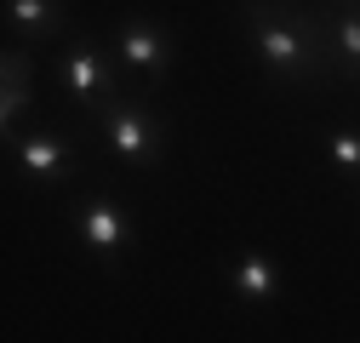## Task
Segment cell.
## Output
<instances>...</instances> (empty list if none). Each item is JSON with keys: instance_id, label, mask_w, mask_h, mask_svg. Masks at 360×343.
Returning <instances> with one entry per match:
<instances>
[{"instance_id": "obj_1", "label": "cell", "mask_w": 360, "mask_h": 343, "mask_svg": "<svg viewBox=\"0 0 360 343\" xmlns=\"http://www.w3.org/2000/svg\"><path fill=\"white\" fill-rule=\"evenodd\" d=\"M240 29L252 40V52L275 75H286V80H321L326 75L321 23L303 18L297 6H281V0H246V6H240Z\"/></svg>"}, {"instance_id": "obj_2", "label": "cell", "mask_w": 360, "mask_h": 343, "mask_svg": "<svg viewBox=\"0 0 360 343\" xmlns=\"http://www.w3.org/2000/svg\"><path fill=\"white\" fill-rule=\"evenodd\" d=\"M103 132H109V149L131 166H149L160 155V132H155V120L138 109V103H109L103 109Z\"/></svg>"}, {"instance_id": "obj_3", "label": "cell", "mask_w": 360, "mask_h": 343, "mask_svg": "<svg viewBox=\"0 0 360 343\" xmlns=\"http://www.w3.org/2000/svg\"><path fill=\"white\" fill-rule=\"evenodd\" d=\"M75 229H80V240L92 246V252H120V246H131L126 212H120L115 200H103V195H92V200L75 206Z\"/></svg>"}, {"instance_id": "obj_4", "label": "cell", "mask_w": 360, "mask_h": 343, "mask_svg": "<svg viewBox=\"0 0 360 343\" xmlns=\"http://www.w3.org/2000/svg\"><path fill=\"white\" fill-rule=\"evenodd\" d=\"M115 52H120L131 69H143L149 80H160V75L172 69V40H166L155 23H120V34H115Z\"/></svg>"}, {"instance_id": "obj_5", "label": "cell", "mask_w": 360, "mask_h": 343, "mask_svg": "<svg viewBox=\"0 0 360 343\" xmlns=\"http://www.w3.org/2000/svg\"><path fill=\"white\" fill-rule=\"evenodd\" d=\"M63 86H69V98H80L86 109H98V103L109 98V69H103V58H98L92 40L69 46V58H63Z\"/></svg>"}, {"instance_id": "obj_6", "label": "cell", "mask_w": 360, "mask_h": 343, "mask_svg": "<svg viewBox=\"0 0 360 343\" xmlns=\"http://www.w3.org/2000/svg\"><path fill=\"white\" fill-rule=\"evenodd\" d=\"M321 46L326 58H338L343 75H360V6L354 0H338V12L321 23Z\"/></svg>"}, {"instance_id": "obj_7", "label": "cell", "mask_w": 360, "mask_h": 343, "mask_svg": "<svg viewBox=\"0 0 360 343\" xmlns=\"http://www.w3.org/2000/svg\"><path fill=\"white\" fill-rule=\"evenodd\" d=\"M29 69H34L29 52H6V63H0V120L6 126L29 109Z\"/></svg>"}, {"instance_id": "obj_8", "label": "cell", "mask_w": 360, "mask_h": 343, "mask_svg": "<svg viewBox=\"0 0 360 343\" xmlns=\"http://www.w3.org/2000/svg\"><path fill=\"white\" fill-rule=\"evenodd\" d=\"M63 160H69V149H63L52 132H29V138L18 143V166L29 172V178H58Z\"/></svg>"}, {"instance_id": "obj_9", "label": "cell", "mask_w": 360, "mask_h": 343, "mask_svg": "<svg viewBox=\"0 0 360 343\" xmlns=\"http://www.w3.org/2000/svg\"><path fill=\"white\" fill-rule=\"evenodd\" d=\"M235 292L246 297V304H269V297L281 292V275H275V264L269 257H240V269H235Z\"/></svg>"}, {"instance_id": "obj_10", "label": "cell", "mask_w": 360, "mask_h": 343, "mask_svg": "<svg viewBox=\"0 0 360 343\" xmlns=\"http://www.w3.org/2000/svg\"><path fill=\"white\" fill-rule=\"evenodd\" d=\"M12 23L23 29V34H52L63 18H58V0H12Z\"/></svg>"}, {"instance_id": "obj_11", "label": "cell", "mask_w": 360, "mask_h": 343, "mask_svg": "<svg viewBox=\"0 0 360 343\" xmlns=\"http://www.w3.org/2000/svg\"><path fill=\"white\" fill-rule=\"evenodd\" d=\"M332 160L343 172H360V132H332Z\"/></svg>"}, {"instance_id": "obj_12", "label": "cell", "mask_w": 360, "mask_h": 343, "mask_svg": "<svg viewBox=\"0 0 360 343\" xmlns=\"http://www.w3.org/2000/svg\"><path fill=\"white\" fill-rule=\"evenodd\" d=\"M354 6H360V0H354Z\"/></svg>"}]
</instances>
